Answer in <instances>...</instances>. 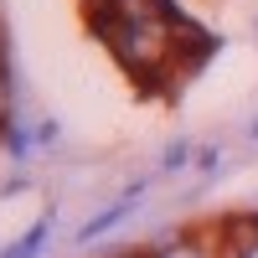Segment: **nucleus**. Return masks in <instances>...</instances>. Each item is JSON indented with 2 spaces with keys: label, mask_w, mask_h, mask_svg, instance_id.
<instances>
[{
  "label": "nucleus",
  "mask_w": 258,
  "mask_h": 258,
  "mask_svg": "<svg viewBox=\"0 0 258 258\" xmlns=\"http://www.w3.org/2000/svg\"><path fill=\"white\" fill-rule=\"evenodd\" d=\"M232 232H248V238H258V212H253V217H238V222H227Z\"/></svg>",
  "instance_id": "39448f33"
},
{
  "label": "nucleus",
  "mask_w": 258,
  "mask_h": 258,
  "mask_svg": "<svg viewBox=\"0 0 258 258\" xmlns=\"http://www.w3.org/2000/svg\"><path fill=\"white\" fill-rule=\"evenodd\" d=\"M129 207H135V197H124L119 207H109V212H98V217L88 222V227H83V243H88V238H98V232H109L119 217H129Z\"/></svg>",
  "instance_id": "7ed1b4c3"
},
{
  "label": "nucleus",
  "mask_w": 258,
  "mask_h": 258,
  "mask_svg": "<svg viewBox=\"0 0 258 258\" xmlns=\"http://www.w3.org/2000/svg\"><path fill=\"white\" fill-rule=\"evenodd\" d=\"M47 222H52V217L31 222V232H26L21 243H11V248H6V258H36V253H41V243H47Z\"/></svg>",
  "instance_id": "f03ea898"
},
{
  "label": "nucleus",
  "mask_w": 258,
  "mask_h": 258,
  "mask_svg": "<svg viewBox=\"0 0 258 258\" xmlns=\"http://www.w3.org/2000/svg\"><path fill=\"white\" fill-rule=\"evenodd\" d=\"M26 150H31V135H26V129H21V135H11V155H26Z\"/></svg>",
  "instance_id": "0eeeda50"
},
{
  "label": "nucleus",
  "mask_w": 258,
  "mask_h": 258,
  "mask_svg": "<svg viewBox=\"0 0 258 258\" xmlns=\"http://www.w3.org/2000/svg\"><path fill=\"white\" fill-rule=\"evenodd\" d=\"M222 253L227 258H258V238H248V232H222Z\"/></svg>",
  "instance_id": "20e7f679"
},
{
  "label": "nucleus",
  "mask_w": 258,
  "mask_h": 258,
  "mask_svg": "<svg viewBox=\"0 0 258 258\" xmlns=\"http://www.w3.org/2000/svg\"><path fill=\"white\" fill-rule=\"evenodd\" d=\"M181 160H191V145H170V155H165V165H181Z\"/></svg>",
  "instance_id": "6e6552de"
},
{
  "label": "nucleus",
  "mask_w": 258,
  "mask_h": 258,
  "mask_svg": "<svg viewBox=\"0 0 258 258\" xmlns=\"http://www.w3.org/2000/svg\"><path fill=\"white\" fill-rule=\"evenodd\" d=\"M119 258H155V253H119Z\"/></svg>",
  "instance_id": "1a4fd4ad"
},
{
  "label": "nucleus",
  "mask_w": 258,
  "mask_h": 258,
  "mask_svg": "<svg viewBox=\"0 0 258 258\" xmlns=\"http://www.w3.org/2000/svg\"><path fill=\"white\" fill-rule=\"evenodd\" d=\"M6 119H11V93H6V73H0V129H6Z\"/></svg>",
  "instance_id": "423d86ee"
},
{
  "label": "nucleus",
  "mask_w": 258,
  "mask_h": 258,
  "mask_svg": "<svg viewBox=\"0 0 258 258\" xmlns=\"http://www.w3.org/2000/svg\"><path fill=\"white\" fill-rule=\"evenodd\" d=\"M253 135H258V124H253Z\"/></svg>",
  "instance_id": "9d476101"
},
{
  "label": "nucleus",
  "mask_w": 258,
  "mask_h": 258,
  "mask_svg": "<svg viewBox=\"0 0 258 258\" xmlns=\"http://www.w3.org/2000/svg\"><path fill=\"white\" fill-rule=\"evenodd\" d=\"M155 258H227L212 238H197V232H186V238H170Z\"/></svg>",
  "instance_id": "f257e3e1"
}]
</instances>
